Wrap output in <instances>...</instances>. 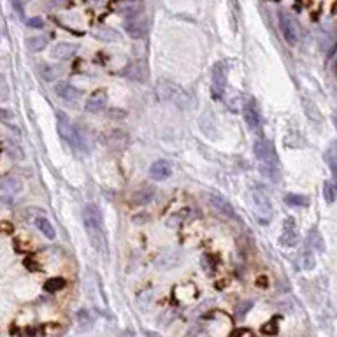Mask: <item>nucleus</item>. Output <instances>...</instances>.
Wrapping results in <instances>:
<instances>
[{"instance_id": "28", "label": "nucleus", "mask_w": 337, "mask_h": 337, "mask_svg": "<svg viewBox=\"0 0 337 337\" xmlns=\"http://www.w3.org/2000/svg\"><path fill=\"white\" fill-rule=\"evenodd\" d=\"M78 322H79V327H81V329H90L93 323V318L90 316V313L86 311V309H81V311L78 313Z\"/></svg>"}, {"instance_id": "18", "label": "nucleus", "mask_w": 337, "mask_h": 337, "mask_svg": "<svg viewBox=\"0 0 337 337\" xmlns=\"http://www.w3.org/2000/svg\"><path fill=\"white\" fill-rule=\"evenodd\" d=\"M35 226H37V230L44 235L46 239H55V235H56L55 226L51 225V222H49L48 218H44V216H37V218H35Z\"/></svg>"}, {"instance_id": "25", "label": "nucleus", "mask_w": 337, "mask_h": 337, "mask_svg": "<svg viewBox=\"0 0 337 337\" xmlns=\"http://www.w3.org/2000/svg\"><path fill=\"white\" fill-rule=\"evenodd\" d=\"M63 288H65V279L63 278H51L44 283V290L49 293H56Z\"/></svg>"}, {"instance_id": "15", "label": "nucleus", "mask_w": 337, "mask_h": 337, "mask_svg": "<svg viewBox=\"0 0 337 337\" xmlns=\"http://www.w3.org/2000/svg\"><path fill=\"white\" fill-rule=\"evenodd\" d=\"M213 83H215V92L220 93L225 88L226 83V67L223 62H218L213 69Z\"/></svg>"}, {"instance_id": "38", "label": "nucleus", "mask_w": 337, "mask_h": 337, "mask_svg": "<svg viewBox=\"0 0 337 337\" xmlns=\"http://www.w3.org/2000/svg\"><path fill=\"white\" fill-rule=\"evenodd\" d=\"M92 2H95V4H102L104 0H92Z\"/></svg>"}, {"instance_id": "1", "label": "nucleus", "mask_w": 337, "mask_h": 337, "mask_svg": "<svg viewBox=\"0 0 337 337\" xmlns=\"http://www.w3.org/2000/svg\"><path fill=\"white\" fill-rule=\"evenodd\" d=\"M83 222L88 230V235L92 239V244L95 246V249L104 248V235H102V215L97 204L90 202L83 209Z\"/></svg>"}, {"instance_id": "37", "label": "nucleus", "mask_w": 337, "mask_h": 337, "mask_svg": "<svg viewBox=\"0 0 337 337\" xmlns=\"http://www.w3.org/2000/svg\"><path fill=\"white\" fill-rule=\"evenodd\" d=\"M334 125H336V130H337V114H334Z\"/></svg>"}, {"instance_id": "11", "label": "nucleus", "mask_w": 337, "mask_h": 337, "mask_svg": "<svg viewBox=\"0 0 337 337\" xmlns=\"http://www.w3.org/2000/svg\"><path fill=\"white\" fill-rule=\"evenodd\" d=\"M172 169L169 165V162L165 160H156L149 165V176H151L155 181H163V179L171 178Z\"/></svg>"}, {"instance_id": "35", "label": "nucleus", "mask_w": 337, "mask_h": 337, "mask_svg": "<svg viewBox=\"0 0 337 337\" xmlns=\"http://www.w3.org/2000/svg\"><path fill=\"white\" fill-rule=\"evenodd\" d=\"M0 116H2V119H7L9 118V111H7V109H2V111H0Z\"/></svg>"}, {"instance_id": "19", "label": "nucleus", "mask_w": 337, "mask_h": 337, "mask_svg": "<svg viewBox=\"0 0 337 337\" xmlns=\"http://www.w3.org/2000/svg\"><path fill=\"white\" fill-rule=\"evenodd\" d=\"M4 151L9 158L16 160V162L25 158V153H23V149L18 146V142H12V141H9V139H5V142H4Z\"/></svg>"}, {"instance_id": "31", "label": "nucleus", "mask_w": 337, "mask_h": 337, "mask_svg": "<svg viewBox=\"0 0 337 337\" xmlns=\"http://www.w3.org/2000/svg\"><path fill=\"white\" fill-rule=\"evenodd\" d=\"M251 308H253V302H249V300H248V302H242V304H237V315L244 316Z\"/></svg>"}, {"instance_id": "30", "label": "nucleus", "mask_w": 337, "mask_h": 337, "mask_svg": "<svg viewBox=\"0 0 337 337\" xmlns=\"http://www.w3.org/2000/svg\"><path fill=\"white\" fill-rule=\"evenodd\" d=\"M26 26H30V28H42V26H44V21H42V18L33 16V18L26 19Z\"/></svg>"}, {"instance_id": "3", "label": "nucleus", "mask_w": 337, "mask_h": 337, "mask_svg": "<svg viewBox=\"0 0 337 337\" xmlns=\"http://www.w3.org/2000/svg\"><path fill=\"white\" fill-rule=\"evenodd\" d=\"M249 193H251V202L255 206L256 216H258L262 223H267L272 216V204L267 192L263 188H260V186H255V188H251Z\"/></svg>"}, {"instance_id": "12", "label": "nucleus", "mask_w": 337, "mask_h": 337, "mask_svg": "<svg viewBox=\"0 0 337 337\" xmlns=\"http://www.w3.org/2000/svg\"><path fill=\"white\" fill-rule=\"evenodd\" d=\"M76 51H78V46L69 44V42H58V44L53 46L51 56H55L58 60H69L76 55Z\"/></svg>"}, {"instance_id": "34", "label": "nucleus", "mask_w": 337, "mask_h": 337, "mask_svg": "<svg viewBox=\"0 0 337 337\" xmlns=\"http://www.w3.org/2000/svg\"><path fill=\"white\" fill-rule=\"evenodd\" d=\"M0 100H2V102L7 100V85H5L4 81H2V97H0Z\"/></svg>"}, {"instance_id": "13", "label": "nucleus", "mask_w": 337, "mask_h": 337, "mask_svg": "<svg viewBox=\"0 0 337 337\" xmlns=\"http://www.w3.org/2000/svg\"><path fill=\"white\" fill-rule=\"evenodd\" d=\"M125 30H126V33L132 35V37H142L146 33V21L141 19V16H137V18H130L125 21Z\"/></svg>"}, {"instance_id": "27", "label": "nucleus", "mask_w": 337, "mask_h": 337, "mask_svg": "<svg viewBox=\"0 0 337 337\" xmlns=\"http://www.w3.org/2000/svg\"><path fill=\"white\" fill-rule=\"evenodd\" d=\"M323 197H325V200L329 202V204L336 202V199H337V188H336V185H334L332 181H325V183H323Z\"/></svg>"}, {"instance_id": "2", "label": "nucleus", "mask_w": 337, "mask_h": 337, "mask_svg": "<svg viewBox=\"0 0 337 337\" xmlns=\"http://www.w3.org/2000/svg\"><path fill=\"white\" fill-rule=\"evenodd\" d=\"M156 95L162 102H171V104L178 106L179 109H186L190 108V95L186 92H183L178 85H174L172 81H167V79H160L158 85H156Z\"/></svg>"}, {"instance_id": "26", "label": "nucleus", "mask_w": 337, "mask_h": 337, "mask_svg": "<svg viewBox=\"0 0 337 337\" xmlns=\"http://www.w3.org/2000/svg\"><path fill=\"white\" fill-rule=\"evenodd\" d=\"M95 35L100 39V41H104V42H109V41H112V39L118 37V33H116L114 30L108 28V26H97Z\"/></svg>"}, {"instance_id": "4", "label": "nucleus", "mask_w": 337, "mask_h": 337, "mask_svg": "<svg viewBox=\"0 0 337 337\" xmlns=\"http://www.w3.org/2000/svg\"><path fill=\"white\" fill-rule=\"evenodd\" d=\"M56 118H58V119H56V128H58L60 137H62L63 141L67 142V144L71 146V148L78 149L79 146L83 144L81 133H79L78 128H76V126L65 118V114H63V112H58V116H56Z\"/></svg>"}, {"instance_id": "8", "label": "nucleus", "mask_w": 337, "mask_h": 337, "mask_svg": "<svg viewBox=\"0 0 337 337\" xmlns=\"http://www.w3.org/2000/svg\"><path fill=\"white\" fill-rule=\"evenodd\" d=\"M244 119H246V123H248V126L251 130H260L262 119H260L258 108H256V102L253 99L246 100V104H244Z\"/></svg>"}, {"instance_id": "9", "label": "nucleus", "mask_w": 337, "mask_h": 337, "mask_svg": "<svg viewBox=\"0 0 337 337\" xmlns=\"http://www.w3.org/2000/svg\"><path fill=\"white\" fill-rule=\"evenodd\" d=\"M106 104H108V93H106L104 90H97V92H93L92 95L88 97L85 108L88 112H99L106 108Z\"/></svg>"}, {"instance_id": "21", "label": "nucleus", "mask_w": 337, "mask_h": 337, "mask_svg": "<svg viewBox=\"0 0 337 337\" xmlns=\"http://www.w3.org/2000/svg\"><path fill=\"white\" fill-rule=\"evenodd\" d=\"M325 158H327V162H329L334 178H336V181H337V141L330 142L329 149H327V153H325Z\"/></svg>"}, {"instance_id": "29", "label": "nucleus", "mask_w": 337, "mask_h": 337, "mask_svg": "<svg viewBox=\"0 0 337 337\" xmlns=\"http://www.w3.org/2000/svg\"><path fill=\"white\" fill-rule=\"evenodd\" d=\"M315 265H316L315 256H313V253L309 251V249H306V251L302 253V267L308 269V271H311V269H315Z\"/></svg>"}, {"instance_id": "5", "label": "nucleus", "mask_w": 337, "mask_h": 337, "mask_svg": "<svg viewBox=\"0 0 337 337\" xmlns=\"http://www.w3.org/2000/svg\"><path fill=\"white\" fill-rule=\"evenodd\" d=\"M279 28H281V33L285 41L288 42L290 46H295L299 42V32H297L295 21L290 18V14L286 12H279Z\"/></svg>"}, {"instance_id": "14", "label": "nucleus", "mask_w": 337, "mask_h": 337, "mask_svg": "<svg viewBox=\"0 0 337 337\" xmlns=\"http://www.w3.org/2000/svg\"><path fill=\"white\" fill-rule=\"evenodd\" d=\"M153 199H155V190L149 188V186H142V188L135 190L132 193V202L137 206L149 204V202H153Z\"/></svg>"}, {"instance_id": "36", "label": "nucleus", "mask_w": 337, "mask_h": 337, "mask_svg": "<svg viewBox=\"0 0 337 337\" xmlns=\"http://www.w3.org/2000/svg\"><path fill=\"white\" fill-rule=\"evenodd\" d=\"M146 336L148 337H162L160 334H156V332H146Z\"/></svg>"}, {"instance_id": "32", "label": "nucleus", "mask_w": 337, "mask_h": 337, "mask_svg": "<svg viewBox=\"0 0 337 337\" xmlns=\"http://www.w3.org/2000/svg\"><path fill=\"white\" fill-rule=\"evenodd\" d=\"M11 5L12 9L16 11V14L19 16V18H23V5H21V0H11Z\"/></svg>"}, {"instance_id": "16", "label": "nucleus", "mask_w": 337, "mask_h": 337, "mask_svg": "<svg viewBox=\"0 0 337 337\" xmlns=\"http://www.w3.org/2000/svg\"><path fill=\"white\" fill-rule=\"evenodd\" d=\"M279 241H281V244H285V246H295L297 242H299L297 232H295V220L293 218H288L285 222V232H283Z\"/></svg>"}, {"instance_id": "24", "label": "nucleus", "mask_w": 337, "mask_h": 337, "mask_svg": "<svg viewBox=\"0 0 337 337\" xmlns=\"http://www.w3.org/2000/svg\"><path fill=\"white\" fill-rule=\"evenodd\" d=\"M308 242H309V246H313V248H315V249H318L320 253L325 251V242H323L322 235H320V232H318V230H316V228L309 230V233H308Z\"/></svg>"}, {"instance_id": "17", "label": "nucleus", "mask_w": 337, "mask_h": 337, "mask_svg": "<svg viewBox=\"0 0 337 337\" xmlns=\"http://www.w3.org/2000/svg\"><path fill=\"white\" fill-rule=\"evenodd\" d=\"M2 190L9 195H14V193L21 192L23 190V181L14 174H7L2 178Z\"/></svg>"}, {"instance_id": "6", "label": "nucleus", "mask_w": 337, "mask_h": 337, "mask_svg": "<svg viewBox=\"0 0 337 337\" xmlns=\"http://www.w3.org/2000/svg\"><path fill=\"white\" fill-rule=\"evenodd\" d=\"M253 153H255L260 165H263V163H276L274 149L271 148L269 142L263 141V139H256V141L253 142Z\"/></svg>"}, {"instance_id": "22", "label": "nucleus", "mask_w": 337, "mask_h": 337, "mask_svg": "<svg viewBox=\"0 0 337 337\" xmlns=\"http://www.w3.org/2000/svg\"><path fill=\"white\" fill-rule=\"evenodd\" d=\"M285 202L288 206H292V208H308V206L311 204L309 197L297 195V193H288V195L285 197Z\"/></svg>"}, {"instance_id": "7", "label": "nucleus", "mask_w": 337, "mask_h": 337, "mask_svg": "<svg viewBox=\"0 0 337 337\" xmlns=\"http://www.w3.org/2000/svg\"><path fill=\"white\" fill-rule=\"evenodd\" d=\"M208 202L211 208H215L216 211L220 213V215L226 216V218L230 220H237V215H235V211H233V208L230 206V202H226L223 197L220 195H209L208 197Z\"/></svg>"}, {"instance_id": "10", "label": "nucleus", "mask_w": 337, "mask_h": 337, "mask_svg": "<svg viewBox=\"0 0 337 337\" xmlns=\"http://www.w3.org/2000/svg\"><path fill=\"white\" fill-rule=\"evenodd\" d=\"M55 93L60 97V99L67 100V102H76V100L79 99V90L76 88V86H72L71 83L67 81H58L55 85Z\"/></svg>"}, {"instance_id": "23", "label": "nucleus", "mask_w": 337, "mask_h": 337, "mask_svg": "<svg viewBox=\"0 0 337 337\" xmlns=\"http://www.w3.org/2000/svg\"><path fill=\"white\" fill-rule=\"evenodd\" d=\"M26 46H28L30 51H42V49L48 46V39L44 35H33V37L26 39Z\"/></svg>"}, {"instance_id": "33", "label": "nucleus", "mask_w": 337, "mask_h": 337, "mask_svg": "<svg viewBox=\"0 0 337 337\" xmlns=\"http://www.w3.org/2000/svg\"><path fill=\"white\" fill-rule=\"evenodd\" d=\"M49 71H51V67H49V65H41V74L44 76L46 79H51L53 78V74Z\"/></svg>"}, {"instance_id": "20", "label": "nucleus", "mask_w": 337, "mask_h": 337, "mask_svg": "<svg viewBox=\"0 0 337 337\" xmlns=\"http://www.w3.org/2000/svg\"><path fill=\"white\" fill-rule=\"evenodd\" d=\"M302 106H304L306 114H308V118L311 119V121L322 123V112H320L318 106H316L311 99H302Z\"/></svg>"}]
</instances>
